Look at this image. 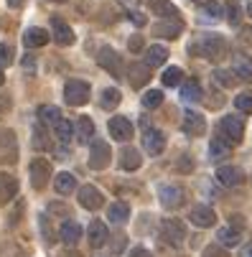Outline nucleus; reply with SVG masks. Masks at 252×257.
<instances>
[{"instance_id": "b1692460", "label": "nucleus", "mask_w": 252, "mask_h": 257, "mask_svg": "<svg viewBox=\"0 0 252 257\" xmlns=\"http://www.w3.org/2000/svg\"><path fill=\"white\" fill-rule=\"evenodd\" d=\"M232 69H234V74H239V79L252 82V56H247V54H234V56H232Z\"/></svg>"}, {"instance_id": "423d86ee", "label": "nucleus", "mask_w": 252, "mask_h": 257, "mask_svg": "<svg viewBox=\"0 0 252 257\" xmlns=\"http://www.w3.org/2000/svg\"><path fill=\"white\" fill-rule=\"evenodd\" d=\"M110 145H107L104 140H92V145H89V168H94V171H102V168H107L110 166Z\"/></svg>"}, {"instance_id": "9d476101", "label": "nucleus", "mask_w": 252, "mask_h": 257, "mask_svg": "<svg viewBox=\"0 0 252 257\" xmlns=\"http://www.w3.org/2000/svg\"><path fill=\"white\" fill-rule=\"evenodd\" d=\"M217 181L222 186L232 189V186H242L244 183V171L237 168V166H219L217 168Z\"/></svg>"}, {"instance_id": "f704fd0d", "label": "nucleus", "mask_w": 252, "mask_h": 257, "mask_svg": "<svg viewBox=\"0 0 252 257\" xmlns=\"http://www.w3.org/2000/svg\"><path fill=\"white\" fill-rule=\"evenodd\" d=\"M122 102V94H120V89H104L102 92V97H99V104H102V109H115L117 104Z\"/></svg>"}, {"instance_id": "79ce46f5", "label": "nucleus", "mask_w": 252, "mask_h": 257, "mask_svg": "<svg viewBox=\"0 0 252 257\" xmlns=\"http://www.w3.org/2000/svg\"><path fill=\"white\" fill-rule=\"evenodd\" d=\"M11 64H13V46L0 44V69H6Z\"/></svg>"}, {"instance_id": "6ab92c4d", "label": "nucleus", "mask_w": 252, "mask_h": 257, "mask_svg": "<svg viewBox=\"0 0 252 257\" xmlns=\"http://www.w3.org/2000/svg\"><path fill=\"white\" fill-rule=\"evenodd\" d=\"M59 237H61V242H64L66 247H74V244L82 239V227H79V222H74V219H66V222L61 224V229H59Z\"/></svg>"}, {"instance_id": "6e6552de", "label": "nucleus", "mask_w": 252, "mask_h": 257, "mask_svg": "<svg viewBox=\"0 0 252 257\" xmlns=\"http://www.w3.org/2000/svg\"><path fill=\"white\" fill-rule=\"evenodd\" d=\"M97 61H99V66L104 69V71H110L112 77H122V64H120V54H115V49H110V46H102L99 49V54H97Z\"/></svg>"}, {"instance_id": "de8ad7c7", "label": "nucleus", "mask_w": 252, "mask_h": 257, "mask_svg": "<svg viewBox=\"0 0 252 257\" xmlns=\"http://www.w3.org/2000/svg\"><path fill=\"white\" fill-rule=\"evenodd\" d=\"M128 46H130V51H140L143 49V39L140 36H133V39L128 41Z\"/></svg>"}, {"instance_id": "2eb2a0df", "label": "nucleus", "mask_w": 252, "mask_h": 257, "mask_svg": "<svg viewBox=\"0 0 252 257\" xmlns=\"http://www.w3.org/2000/svg\"><path fill=\"white\" fill-rule=\"evenodd\" d=\"M181 130H184L189 138L204 135V133H206V120H204V115H199V112H186V115H184V122H181Z\"/></svg>"}, {"instance_id": "f03ea898", "label": "nucleus", "mask_w": 252, "mask_h": 257, "mask_svg": "<svg viewBox=\"0 0 252 257\" xmlns=\"http://www.w3.org/2000/svg\"><path fill=\"white\" fill-rule=\"evenodd\" d=\"M217 138L227 140L229 145H239L242 138H244V122H242V117H237V115L222 117L219 120V127H217Z\"/></svg>"}, {"instance_id": "8fccbe9b", "label": "nucleus", "mask_w": 252, "mask_h": 257, "mask_svg": "<svg viewBox=\"0 0 252 257\" xmlns=\"http://www.w3.org/2000/svg\"><path fill=\"white\" fill-rule=\"evenodd\" d=\"M23 66H26V71H36V61H33V56H26V59H23Z\"/></svg>"}, {"instance_id": "3c124183", "label": "nucleus", "mask_w": 252, "mask_h": 257, "mask_svg": "<svg viewBox=\"0 0 252 257\" xmlns=\"http://www.w3.org/2000/svg\"><path fill=\"white\" fill-rule=\"evenodd\" d=\"M206 257H224V252H222L219 247H209V249H206Z\"/></svg>"}, {"instance_id": "864d4df0", "label": "nucleus", "mask_w": 252, "mask_h": 257, "mask_svg": "<svg viewBox=\"0 0 252 257\" xmlns=\"http://www.w3.org/2000/svg\"><path fill=\"white\" fill-rule=\"evenodd\" d=\"M242 257H252V244H249V247H244V252H242Z\"/></svg>"}, {"instance_id": "0eeeda50", "label": "nucleus", "mask_w": 252, "mask_h": 257, "mask_svg": "<svg viewBox=\"0 0 252 257\" xmlns=\"http://www.w3.org/2000/svg\"><path fill=\"white\" fill-rule=\"evenodd\" d=\"M51 178V163L46 158H33L31 161V183L33 189H46V183Z\"/></svg>"}, {"instance_id": "bf43d9fd", "label": "nucleus", "mask_w": 252, "mask_h": 257, "mask_svg": "<svg viewBox=\"0 0 252 257\" xmlns=\"http://www.w3.org/2000/svg\"><path fill=\"white\" fill-rule=\"evenodd\" d=\"M194 3H199V0H194Z\"/></svg>"}, {"instance_id": "20e7f679", "label": "nucleus", "mask_w": 252, "mask_h": 257, "mask_svg": "<svg viewBox=\"0 0 252 257\" xmlns=\"http://www.w3.org/2000/svg\"><path fill=\"white\" fill-rule=\"evenodd\" d=\"M64 99L69 107H82L89 102V84L82 79H69L64 84Z\"/></svg>"}, {"instance_id": "f8f14e48", "label": "nucleus", "mask_w": 252, "mask_h": 257, "mask_svg": "<svg viewBox=\"0 0 252 257\" xmlns=\"http://www.w3.org/2000/svg\"><path fill=\"white\" fill-rule=\"evenodd\" d=\"M18 156L16 135L11 130H0V163H13Z\"/></svg>"}, {"instance_id": "a878e982", "label": "nucleus", "mask_w": 252, "mask_h": 257, "mask_svg": "<svg viewBox=\"0 0 252 257\" xmlns=\"http://www.w3.org/2000/svg\"><path fill=\"white\" fill-rule=\"evenodd\" d=\"M229 153H232V145L227 140H222V138H214L211 140V145H209V161L211 163H222Z\"/></svg>"}, {"instance_id": "a19ab883", "label": "nucleus", "mask_w": 252, "mask_h": 257, "mask_svg": "<svg viewBox=\"0 0 252 257\" xmlns=\"http://www.w3.org/2000/svg\"><path fill=\"white\" fill-rule=\"evenodd\" d=\"M227 23H232V26H239V21H242V11H239V6L234 3V0H229V3H227Z\"/></svg>"}, {"instance_id": "2f4dec72", "label": "nucleus", "mask_w": 252, "mask_h": 257, "mask_svg": "<svg viewBox=\"0 0 252 257\" xmlns=\"http://www.w3.org/2000/svg\"><path fill=\"white\" fill-rule=\"evenodd\" d=\"M54 135H56V140H59L61 145H69V140L74 138V125L61 117V120L54 125Z\"/></svg>"}, {"instance_id": "a18cd8bd", "label": "nucleus", "mask_w": 252, "mask_h": 257, "mask_svg": "<svg viewBox=\"0 0 252 257\" xmlns=\"http://www.w3.org/2000/svg\"><path fill=\"white\" fill-rule=\"evenodd\" d=\"M128 18H130L135 26H146V16H143L140 11H128Z\"/></svg>"}, {"instance_id": "393cba45", "label": "nucleus", "mask_w": 252, "mask_h": 257, "mask_svg": "<svg viewBox=\"0 0 252 257\" xmlns=\"http://www.w3.org/2000/svg\"><path fill=\"white\" fill-rule=\"evenodd\" d=\"M181 99L189 102V104H196V102L204 99V89H201L199 79H189V82L181 84Z\"/></svg>"}, {"instance_id": "cd10ccee", "label": "nucleus", "mask_w": 252, "mask_h": 257, "mask_svg": "<svg viewBox=\"0 0 252 257\" xmlns=\"http://www.w3.org/2000/svg\"><path fill=\"white\" fill-rule=\"evenodd\" d=\"M107 237H110V232H107V224H102V222H94L89 224V229H87V239H89V247H102L104 242H107Z\"/></svg>"}, {"instance_id": "dca6fc26", "label": "nucleus", "mask_w": 252, "mask_h": 257, "mask_svg": "<svg viewBox=\"0 0 252 257\" xmlns=\"http://www.w3.org/2000/svg\"><path fill=\"white\" fill-rule=\"evenodd\" d=\"M143 148L151 156H161L166 151V135L161 130H146V135H143Z\"/></svg>"}, {"instance_id": "c9c22d12", "label": "nucleus", "mask_w": 252, "mask_h": 257, "mask_svg": "<svg viewBox=\"0 0 252 257\" xmlns=\"http://www.w3.org/2000/svg\"><path fill=\"white\" fill-rule=\"evenodd\" d=\"M161 82L166 84V87H178L184 82V71L178 69V66H168L166 71H163V77H161Z\"/></svg>"}, {"instance_id": "4468645a", "label": "nucleus", "mask_w": 252, "mask_h": 257, "mask_svg": "<svg viewBox=\"0 0 252 257\" xmlns=\"http://www.w3.org/2000/svg\"><path fill=\"white\" fill-rule=\"evenodd\" d=\"M79 204H82L84 209H89V211H97V209L104 204V196H102V191H99L97 186L87 183V186L79 189Z\"/></svg>"}, {"instance_id": "39448f33", "label": "nucleus", "mask_w": 252, "mask_h": 257, "mask_svg": "<svg viewBox=\"0 0 252 257\" xmlns=\"http://www.w3.org/2000/svg\"><path fill=\"white\" fill-rule=\"evenodd\" d=\"M158 201L163 209H178L186 201V191L178 183H161L158 186Z\"/></svg>"}, {"instance_id": "c756f323", "label": "nucleus", "mask_w": 252, "mask_h": 257, "mask_svg": "<svg viewBox=\"0 0 252 257\" xmlns=\"http://www.w3.org/2000/svg\"><path fill=\"white\" fill-rule=\"evenodd\" d=\"M143 166V156H140V151H135V148H125L122 153H120V168L122 171H138Z\"/></svg>"}, {"instance_id": "49530a36", "label": "nucleus", "mask_w": 252, "mask_h": 257, "mask_svg": "<svg viewBox=\"0 0 252 257\" xmlns=\"http://www.w3.org/2000/svg\"><path fill=\"white\" fill-rule=\"evenodd\" d=\"M128 257H153V254H151L146 247H135V249H130V254H128Z\"/></svg>"}, {"instance_id": "7ed1b4c3", "label": "nucleus", "mask_w": 252, "mask_h": 257, "mask_svg": "<svg viewBox=\"0 0 252 257\" xmlns=\"http://www.w3.org/2000/svg\"><path fill=\"white\" fill-rule=\"evenodd\" d=\"M161 237H163V242H168V244H173V247H181L184 242H186V224L181 222V219H163L161 222Z\"/></svg>"}, {"instance_id": "c03bdc74", "label": "nucleus", "mask_w": 252, "mask_h": 257, "mask_svg": "<svg viewBox=\"0 0 252 257\" xmlns=\"http://www.w3.org/2000/svg\"><path fill=\"white\" fill-rule=\"evenodd\" d=\"M13 107V99L8 97V94H0V117L3 115H8V109Z\"/></svg>"}, {"instance_id": "4d7b16f0", "label": "nucleus", "mask_w": 252, "mask_h": 257, "mask_svg": "<svg viewBox=\"0 0 252 257\" xmlns=\"http://www.w3.org/2000/svg\"><path fill=\"white\" fill-rule=\"evenodd\" d=\"M247 16H249V18H252V3H249V6H247Z\"/></svg>"}, {"instance_id": "09e8293b", "label": "nucleus", "mask_w": 252, "mask_h": 257, "mask_svg": "<svg viewBox=\"0 0 252 257\" xmlns=\"http://www.w3.org/2000/svg\"><path fill=\"white\" fill-rule=\"evenodd\" d=\"M239 41H242L244 46H249V44H252V31H249V28H242V33H239Z\"/></svg>"}, {"instance_id": "ddd939ff", "label": "nucleus", "mask_w": 252, "mask_h": 257, "mask_svg": "<svg viewBox=\"0 0 252 257\" xmlns=\"http://www.w3.org/2000/svg\"><path fill=\"white\" fill-rule=\"evenodd\" d=\"M51 39L59 44V46H71L74 44V31H71V26L61 18H54L51 21Z\"/></svg>"}, {"instance_id": "4c0bfd02", "label": "nucleus", "mask_w": 252, "mask_h": 257, "mask_svg": "<svg viewBox=\"0 0 252 257\" xmlns=\"http://www.w3.org/2000/svg\"><path fill=\"white\" fill-rule=\"evenodd\" d=\"M33 145L39 151H49L51 148V143H49V135H46V130H44V122H39L33 127Z\"/></svg>"}, {"instance_id": "37998d69", "label": "nucleus", "mask_w": 252, "mask_h": 257, "mask_svg": "<svg viewBox=\"0 0 252 257\" xmlns=\"http://www.w3.org/2000/svg\"><path fill=\"white\" fill-rule=\"evenodd\" d=\"M214 79H217L219 84H224V87H232L237 79L232 77V71H224V69H217V71H214Z\"/></svg>"}, {"instance_id": "9b49d317", "label": "nucleus", "mask_w": 252, "mask_h": 257, "mask_svg": "<svg viewBox=\"0 0 252 257\" xmlns=\"http://www.w3.org/2000/svg\"><path fill=\"white\" fill-rule=\"evenodd\" d=\"M107 130H110V135H112L115 140H120V143H125V140L133 138V122H130V117H125V115H115V117L110 120V125H107Z\"/></svg>"}, {"instance_id": "c85d7f7f", "label": "nucleus", "mask_w": 252, "mask_h": 257, "mask_svg": "<svg viewBox=\"0 0 252 257\" xmlns=\"http://www.w3.org/2000/svg\"><path fill=\"white\" fill-rule=\"evenodd\" d=\"M107 219H110V224H125L130 219V204H125V201L110 204V209H107Z\"/></svg>"}, {"instance_id": "5701e85b", "label": "nucleus", "mask_w": 252, "mask_h": 257, "mask_svg": "<svg viewBox=\"0 0 252 257\" xmlns=\"http://www.w3.org/2000/svg\"><path fill=\"white\" fill-rule=\"evenodd\" d=\"M74 135H77L79 145H89L94 140V122L89 117H79L77 125H74Z\"/></svg>"}, {"instance_id": "ea45409f", "label": "nucleus", "mask_w": 252, "mask_h": 257, "mask_svg": "<svg viewBox=\"0 0 252 257\" xmlns=\"http://www.w3.org/2000/svg\"><path fill=\"white\" fill-rule=\"evenodd\" d=\"M234 107L244 115H252V92H242L234 97Z\"/></svg>"}, {"instance_id": "aec40b11", "label": "nucleus", "mask_w": 252, "mask_h": 257, "mask_svg": "<svg viewBox=\"0 0 252 257\" xmlns=\"http://www.w3.org/2000/svg\"><path fill=\"white\" fill-rule=\"evenodd\" d=\"M151 31H153L156 36H161V39H178V33L184 31V23L178 21V18H173V21H161V23H156Z\"/></svg>"}, {"instance_id": "1a4fd4ad", "label": "nucleus", "mask_w": 252, "mask_h": 257, "mask_svg": "<svg viewBox=\"0 0 252 257\" xmlns=\"http://www.w3.org/2000/svg\"><path fill=\"white\" fill-rule=\"evenodd\" d=\"M189 219H191V224H196V227H201V229H209V227L217 224V214H214V209L206 206V204H196V206H191Z\"/></svg>"}, {"instance_id": "5fc2aeb1", "label": "nucleus", "mask_w": 252, "mask_h": 257, "mask_svg": "<svg viewBox=\"0 0 252 257\" xmlns=\"http://www.w3.org/2000/svg\"><path fill=\"white\" fill-rule=\"evenodd\" d=\"M3 82H6V74H3V69H0V87H3Z\"/></svg>"}, {"instance_id": "e433bc0d", "label": "nucleus", "mask_w": 252, "mask_h": 257, "mask_svg": "<svg viewBox=\"0 0 252 257\" xmlns=\"http://www.w3.org/2000/svg\"><path fill=\"white\" fill-rule=\"evenodd\" d=\"M163 104V92L161 89H146L143 92V107L146 109H156Z\"/></svg>"}, {"instance_id": "13d9d810", "label": "nucleus", "mask_w": 252, "mask_h": 257, "mask_svg": "<svg viewBox=\"0 0 252 257\" xmlns=\"http://www.w3.org/2000/svg\"><path fill=\"white\" fill-rule=\"evenodd\" d=\"M51 3H66V0H51Z\"/></svg>"}, {"instance_id": "f3484780", "label": "nucleus", "mask_w": 252, "mask_h": 257, "mask_svg": "<svg viewBox=\"0 0 252 257\" xmlns=\"http://www.w3.org/2000/svg\"><path fill=\"white\" fill-rule=\"evenodd\" d=\"M49 39H51V33H49L46 28H39V26H33V28H28V31L23 33L26 49H41V46L49 44Z\"/></svg>"}, {"instance_id": "7c9ffc66", "label": "nucleus", "mask_w": 252, "mask_h": 257, "mask_svg": "<svg viewBox=\"0 0 252 257\" xmlns=\"http://www.w3.org/2000/svg\"><path fill=\"white\" fill-rule=\"evenodd\" d=\"M217 239H219L222 247H237V244L242 242V232L229 224V227H222V229L217 232Z\"/></svg>"}, {"instance_id": "473e14b6", "label": "nucleus", "mask_w": 252, "mask_h": 257, "mask_svg": "<svg viewBox=\"0 0 252 257\" xmlns=\"http://www.w3.org/2000/svg\"><path fill=\"white\" fill-rule=\"evenodd\" d=\"M61 120V112H59V107H54V104H41L39 107V122H44V125H56Z\"/></svg>"}, {"instance_id": "a211bd4d", "label": "nucleus", "mask_w": 252, "mask_h": 257, "mask_svg": "<svg viewBox=\"0 0 252 257\" xmlns=\"http://www.w3.org/2000/svg\"><path fill=\"white\" fill-rule=\"evenodd\" d=\"M16 194H18V178L11 176V173H3V171H0V204L13 201Z\"/></svg>"}, {"instance_id": "f257e3e1", "label": "nucleus", "mask_w": 252, "mask_h": 257, "mask_svg": "<svg viewBox=\"0 0 252 257\" xmlns=\"http://www.w3.org/2000/svg\"><path fill=\"white\" fill-rule=\"evenodd\" d=\"M189 51H194V54H199V56H206V59H211V61H219V59L227 56V41L222 39V36L211 33V36H204V39L189 44Z\"/></svg>"}, {"instance_id": "58836bf2", "label": "nucleus", "mask_w": 252, "mask_h": 257, "mask_svg": "<svg viewBox=\"0 0 252 257\" xmlns=\"http://www.w3.org/2000/svg\"><path fill=\"white\" fill-rule=\"evenodd\" d=\"M148 3H151V11L158 13V16H166V18L176 16V8L168 3V0H148Z\"/></svg>"}, {"instance_id": "4be33fe9", "label": "nucleus", "mask_w": 252, "mask_h": 257, "mask_svg": "<svg viewBox=\"0 0 252 257\" xmlns=\"http://www.w3.org/2000/svg\"><path fill=\"white\" fill-rule=\"evenodd\" d=\"M54 189H56V194H61V196L74 194V191H77V178H74V173L61 171V173L54 178Z\"/></svg>"}, {"instance_id": "72a5a7b5", "label": "nucleus", "mask_w": 252, "mask_h": 257, "mask_svg": "<svg viewBox=\"0 0 252 257\" xmlns=\"http://www.w3.org/2000/svg\"><path fill=\"white\" fill-rule=\"evenodd\" d=\"M166 59H168V51H166L163 46H151V49L146 51V64H148L151 69L166 64Z\"/></svg>"}, {"instance_id": "6e6d98bb", "label": "nucleus", "mask_w": 252, "mask_h": 257, "mask_svg": "<svg viewBox=\"0 0 252 257\" xmlns=\"http://www.w3.org/2000/svg\"><path fill=\"white\" fill-rule=\"evenodd\" d=\"M61 257H79V254H74V252H66V254H61Z\"/></svg>"}, {"instance_id": "412c9836", "label": "nucleus", "mask_w": 252, "mask_h": 257, "mask_svg": "<svg viewBox=\"0 0 252 257\" xmlns=\"http://www.w3.org/2000/svg\"><path fill=\"white\" fill-rule=\"evenodd\" d=\"M222 6L217 3V0H206V3L199 6V21L201 23H217L222 18Z\"/></svg>"}, {"instance_id": "603ef678", "label": "nucleus", "mask_w": 252, "mask_h": 257, "mask_svg": "<svg viewBox=\"0 0 252 257\" xmlns=\"http://www.w3.org/2000/svg\"><path fill=\"white\" fill-rule=\"evenodd\" d=\"M21 3H23V0H8V6H11V8H21Z\"/></svg>"}, {"instance_id": "bb28decb", "label": "nucleus", "mask_w": 252, "mask_h": 257, "mask_svg": "<svg viewBox=\"0 0 252 257\" xmlns=\"http://www.w3.org/2000/svg\"><path fill=\"white\" fill-rule=\"evenodd\" d=\"M128 79H130V84L133 87H143L148 79H151V66L143 61V64H130V69H128Z\"/></svg>"}]
</instances>
